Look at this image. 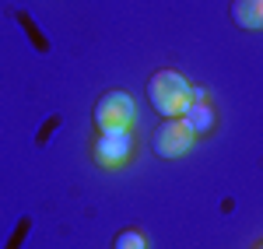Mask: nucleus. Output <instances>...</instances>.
Returning a JSON list of instances; mask_svg holds the SVG:
<instances>
[{
  "mask_svg": "<svg viewBox=\"0 0 263 249\" xmlns=\"http://www.w3.org/2000/svg\"><path fill=\"white\" fill-rule=\"evenodd\" d=\"M179 120L193 130V137H200V133H211V130H214V120H218V116H214V109L207 102H190V109L182 112Z\"/></svg>",
  "mask_w": 263,
  "mask_h": 249,
  "instance_id": "obj_6",
  "label": "nucleus"
},
{
  "mask_svg": "<svg viewBox=\"0 0 263 249\" xmlns=\"http://www.w3.org/2000/svg\"><path fill=\"white\" fill-rule=\"evenodd\" d=\"M190 99H193V102H207V91L197 88V84H190Z\"/></svg>",
  "mask_w": 263,
  "mask_h": 249,
  "instance_id": "obj_8",
  "label": "nucleus"
},
{
  "mask_svg": "<svg viewBox=\"0 0 263 249\" xmlns=\"http://www.w3.org/2000/svg\"><path fill=\"white\" fill-rule=\"evenodd\" d=\"M147 102L155 112H162L165 120H176L190 109V81L179 70H155L147 81Z\"/></svg>",
  "mask_w": 263,
  "mask_h": 249,
  "instance_id": "obj_1",
  "label": "nucleus"
},
{
  "mask_svg": "<svg viewBox=\"0 0 263 249\" xmlns=\"http://www.w3.org/2000/svg\"><path fill=\"white\" fill-rule=\"evenodd\" d=\"M260 249H263V246H260Z\"/></svg>",
  "mask_w": 263,
  "mask_h": 249,
  "instance_id": "obj_9",
  "label": "nucleus"
},
{
  "mask_svg": "<svg viewBox=\"0 0 263 249\" xmlns=\"http://www.w3.org/2000/svg\"><path fill=\"white\" fill-rule=\"evenodd\" d=\"M193 141H197L193 130L176 116V120H165V123L155 130V141H151V144H155V155H162V158H182V155L193 147Z\"/></svg>",
  "mask_w": 263,
  "mask_h": 249,
  "instance_id": "obj_4",
  "label": "nucleus"
},
{
  "mask_svg": "<svg viewBox=\"0 0 263 249\" xmlns=\"http://www.w3.org/2000/svg\"><path fill=\"white\" fill-rule=\"evenodd\" d=\"M112 249H147V239H144V232L137 228H123L116 239H112Z\"/></svg>",
  "mask_w": 263,
  "mask_h": 249,
  "instance_id": "obj_7",
  "label": "nucleus"
},
{
  "mask_svg": "<svg viewBox=\"0 0 263 249\" xmlns=\"http://www.w3.org/2000/svg\"><path fill=\"white\" fill-rule=\"evenodd\" d=\"M91 158L99 168H123L134 158V133L130 130H112V133H99L91 144Z\"/></svg>",
  "mask_w": 263,
  "mask_h": 249,
  "instance_id": "obj_3",
  "label": "nucleus"
},
{
  "mask_svg": "<svg viewBox=\"0 0 263 249\" xmlns=\"http://www.w3.org/2000/svg\"><path fill=\"white\" fill-rule=\"evenodd\" d=\"M232 21L246 32L263 28V0H232Z\"/></svg>",
  "mask_w": 263,
  "mask_h": 249,
  "instance_id": "obj_5",
  "label": "nucleus"
},
{
  "mask_svg": "<svg viewBox=\"0 0 263 249\" xmlns=\"http://www.w3.org/2000/svg\"><path fill=\"white\" fill-rule=\"evenodd\" d=\"M91 120L99 126V133H112V130H134L137 123V102L126 95V91H105L99 102Z\"/></svg>",
  "mask_w": 263,
  "mask_h": 249,
  "instance_id": "obj_2",
  "label": "nucleus"
}]
</instances>
